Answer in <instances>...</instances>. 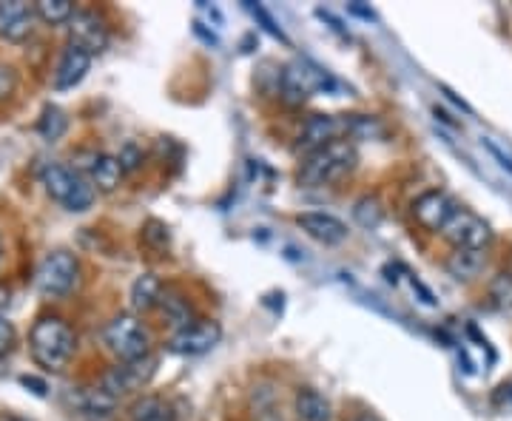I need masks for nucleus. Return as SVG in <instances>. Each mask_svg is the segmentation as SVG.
I'll return each mask as SVG.
<instances>
[{
    "label": "nucleus",
    "instance_id": "obj_9",
    "mask_svg": "<svg viewBox=\"0 0 512 421\" xmlns=\"http://www.w3.org/2000/svg\"><path fill=\"white\" fill-rule=\"evenodd\" d=\"M69 37L72 46L83 49L86 55H100L109 46V29L106 23L97 18L89 9H74L72 20H69Z\"/></svg>",
    "mask_w": 512,
    "mask_h": 421
},
{
    "label": "nucleus",
    "instance_id": "obj_17",
    "mask_svg": "<svg viewBox=\"0 0 512 421\" xmlns=\"http://www.w3.org/2000/svg\"><path fill=\"white\" fill-rule=\"evenodd\" d=\"M163 299V282L154 274H140L131 285V308L137 313L154 311Z\"/></svg>",
    "mask_w": 512,
    "mask_h": 421
},
{
    "label": "nucleus",
    "instance_id": "obj_21",
    "mask_svg": "<svg viewBox=\"0 0 512 421\" xmlns=\"http://www.w3.org/2000/svg\"><path fill=\"white\" fill-rule=\"evenodd\" d=\"M66 129H69L66 111L57 109V106H46L43 114H40V120H37V134H40L43 140L55 143V140H60V137L66 134Z\"/></svg>",
    "mask_w": 512,
    "mask_h": 421
},
{
    "label": "nucleus",
    "instance_id": "obj_18",
    "mask_svg": "<svg viewBox=\"0 0 512 421\" xmlns=\"http://www.w3.org/2000/svg\"><path fill=\"white\" fill-rule=\"evenodd\" d=\"M296 413L302 421H330V402L313 387L296 393Z\"/></svg>",
    "mask_w": 512,
    "mask_h": 421
},
{
    "label": "nucleus",
    "instance_id": "obj_32",
    "mask_svg": "<svg viewBox=\"0 0 512 421\" xmlns=\"http://www.w3.org/2000/svg\"><path fill=\"white\" fill-rule=\"evenodd\" d=\"M194 32H197V35H200L202 40H205V43H214V46H217V43H220V40H217V35H214V32H205V29H202V23H200V20H197V23H194Z\"/></svg>",
    "mask_w": 512,
    "mask_h": 421
},
{
    "label": "nucleus",
    "instance_id": "obj_8",
    "mask_svg": "<svg viewBox=\"0 0 512 421\" xmlns=\"http://www.w3.org/2000/svg\"><path fill=\"white\" fill-rule=\"evenodd\" d=\"M220 339L222 328L217 322H211V319H194L191 325H185V328H180L171 336L168 348L174 350V353H180V356H202V353L217 348Z\"/></svg>",
    "mask_w": 512,
    "mask_h": 421
},
{
    "label": "nucleus",
    "instance_id": "obj_7",
    "mask_svg": "<svg viewBox=\"0 0 512 421\" xmlns=\"http://www.w3.org/2000/svg\"><path fill=\"white\" fill-rule=\"evenodd\" d=\"M441 237L447 239L456 251H487V245L493 242V231L478 214L467 211V208H456V214L444 225Z\"/></svg>",
    "mask_w": 512,
    "mask_h": 421
},
{
    "label": "nucleus",
    "instance_id": "obj_22",
    "mask_svg": "<svg viewBox=\"0 0 512 421\" xmlns=\"http://www.w3.org/2000/svg\"><path fill=\"white\" fill-rule=\"evenodd\" d=\"M35 15L46 23H69L74 15V3L72 0H37L35 3Z\"/></svg>",
    "mask_w": 512,
    "mask_h": 421
},
{
    "label": "nucleus",
    "instance_id": "obj_29",
    "mask_svg": "<svg viewBox=\"0 0 512 421\" xmlns=\"http://www.w3.org/2000/svg\"><path fill=\"white\" fill-rule=\"evenodd\" d=\"M15 339H18V333H15V328H12V322H6V319L0 316V356L12 353V348H15Z\"/></svg>",
    "mask_w": 512,
    "mask_h": 421
},
{
    "label": "nucleus",
    "instance_id": "obj_11",
    "mask_svg": "<svg viewBox=\"0 0 512 421\" xmlns=\"http://www.w3.org/2000/svg\"><path fill=\"white\" fill-rule=\"evenodd\" d=\"M456 208L458 205L453 202L450 194H444V191H424L419 200L413 202V217H416L421 228H427L433 234H441L444 225L456 214Z\"/></svg>",
    "mask_w": 512,
    "mask_h": 421
},
{
    "label": "nucleus",
    "instance_id": "obj_33",
    "mask_svg": "<svg viewBox=\"0 0 512 421\" xmlns=\"http://www.w3.org/2000/svg\"><path fill=\"white\" fill-rule=\"evenodd\" d=\"M350 12H353V15H359V18L373 20V12H370V9H365L362 3H350Z\"/></svg>",
    "mask_w": 512,
    "mask_h": 421
},
{
    "label": "nucleus",
    "instance_id": "obj_30",
    "mask_svg": "<svg viewBox=\"0 0 512 421\" xmlns=\"http://www.w3.org/2000/svg\"><path fill=\"white\" fill-rule=\"evenodd\" d=\"M484 146L490 148V154H493L495 160H498V163L504 165V168H507V171H510V174H512V160H510V157H507V154H504V151H501V148L495 146L493 140H484Z\"/></svg>",
    "mask_w": 512,
    "mask_h": 421
},
{
    "label": "nucleus",
    "instance_id": "obj_34",
    "mask_svg": "<svg viewBox=\"0 0 512 421\" xmlns=\"http://www.w3.org/2000/svg\"><path fill=\"white\" fill-rule=\"evenodd\" d=\"M9 302H12V293H9V288H6V285L0 282V313L9 308Z\"/></svg>",
    "mask_w": 512,
    "mask_h": 421
},
{
    "label": "nucleus",
    "instance_id": "obj_25",
    "mask_svg": "<svg viewBox=\"0 0 512 421\" xmlns=\"http://www.w3.org/2000/svg\"><path fill=\"white\" fill-rule=\"evenodd\" d=\"M248 12L254 15L262 26H265V32H271V35L276 37V40H282V43H288V35L282 32V26L276 23L274 18H271V12L265 9V6H256V3H248Z\"/></svg>",
    "mask_w": 512,
    "mask_h": 421
},
{
    "label": "nucleus",
    "instance_id": "obj_6",
    "mask_svg": "<svg viewBox=\"0 0 512 421\" xmlns=\"http://www.w3.org/2000/svg\"><path fill=\"white\" fill-rule=\"evenodd\" d=\"M77 276H80V265H77V257L69 254V251H52L49 257L40 262L35 276L37 291L43 296H66L77 285Z\"/></svg>",
    "mask_w": 512,
    "mask_h": 421
},
{
    "label": "nucleus",
    "instance_id": "obj_13",
    "mask_svg": "<svg viewBox=\"0 0 512 421\" xmlns=\"http://www.w3.org/2000/svg\"><path fill=\"white\" fill-rule=\"evenodd\" d=\"M342 134H348V117H330V114H313L305 123V129L299 134V146L316 151V148L328 146L333 140H342Z\"/></svg>",
    "mask_w": 512,
    "mask_h": 421
},
{
    "label": "nucleus",
    "instance_id": "obj_28",
    "mask_svg": "<svg viewBox=\"0 0 512 421\" xmlns=\"http://www.w3.org/2000/svg\"><path fill=\"white\" fill-rule=\"evenodd\" d=\"M15 86H18V74H15V69L6 66V63H0V100L12 97Z\"/></svg>",
    "mask_w": 512,
    "mask_h": 421
},
{
    "label": "nucleus",
    "instance_id": "obj_4",
    "mask_svg": "<svg viewBox=\"0 0 512 421\" xmlns=\"http://www.w3.org/2000/svg\"><path fill=\"white\" fill-rule=\"evenodd\" d=\"M339 89H342L339 80L328 69L316 66L313 60H293L282 72V97L293 106L305 103L313 94H330Z\"/></svg>",
    "mask_w": 512,
    "mask_h": 421
},
{
    "label": "nucleus",
    "instance_id": "obj_20",
    "mask_svg": "<svg viewBox=\"0 0 512 421\" xmlns=\"http://www.w3.org/2000/svg\"><path fill=\"white\" fill-rule=\"evenodd\" d=\"M487 265V254L484 251H456L447 259V271L456 276L458 282H470L473 276L481 274V268Z\"/></svg>",
    "mask_w": 512,
    "mask_h": 421
},
{
    "label": "nucleus",
    "instance_id": "obj_3",
    "mask_svg": "<svg viewBox=\"0 0 512 421\" xmlns=\"http://www.w3.org/2000/svg\"><path fill=\"white\" fill-rule=\"evenodd\" d=\"M40 183L46 185V194L52 200L60 202L72 214H83V211L92 208L94 185L80 171H72L66 165L49 163L40 171Z\"/></svg>",
    "mask_w": 512,
    "mask_h": 421
},
{
    "label": "nucleus",
    "instance_id": "obj_36",
    "mask_svg": "<svg viewBox=\"0 0 512 421\" xmlns=\"http://www.w3.org/2000/svg\"><path fill=\"white\" fill-rule=\"evenodd\" d=\"M0 421H29V419H23V416H18V413H0Z\"/></svg>",
    "mask_w": 512,
    "mask_h": 421
},
{
    "label": "nucleus",
    "instance_id": "obj_27",
    "mask_svg": "<svg viewBox=\"0 0 512 421\" xmlns=\"http://www.w3.org/2000/svg\"><path fill=\"white\" fill-rule=\"evenodd\" d=\"M493 299L501 308H512V274H501L495 279Z\"/></svg>",
    "mask_w": 512,
    "mask_h": 421
},
{
    "label": "nucleus",
    "instance_id": "obj_19",
    "mask_svg": "<svg viewBox=\"0 0 512 421\" xmlns=\"http://www.w3.org/2000/svg\"><path fill=\"white\" fill-rule=\"evenodd\" d=\"M128 421H174V407L163 396H143L131 404Z\"/></svg>",
    "mask_w": 512,
    "mask_h": 421
},
{
    "label": "nucleus",
    "instance_id": "obj_37",
    "mask_svg": "<svg viewBox=\"0 0 512 421\" xmlns=\"http://www.w3.org/2000/svg\"><path fill=\"white\" fill-rule=\"evenodd\" d=\"M350 421H379V419H376L373 413H359V416H353Z\"/></svg>",
    "mask_w": 512,
    "mask_h": 421
},
{
    "label": "nucleus",
    "instance_id": "obj_16",
    "mask_svg": "<svg viewBox=\"0 0 512 421\" xmlns=\"http://www.w3.org/2000/svg\"><path fill=\"white\" fill-rule=\"evenodd\" d=\"M89 177L97 191H114L120 180H123V165L111 154H94L92 165H89Z\"/></svg>",
    "mask_w": 512,
    "mask_h": 421
},
{
    "label": "nucleus",
    "instance_id": "obj_24",
    "mask_svg": "<svg viewBox=\"0 0 512 421\" xmlns=\"http://www.w3.org/2000/svg\"><path fill=\"white\" fill-rule=\"evenodd\" d=\"M353 217L362 222L365 228H376L379 222H382V205L376 197H362V200L356 202V208H353Z\"/></svg>",
    "mask_w": 512,
    "mask_h": 421
},
{
    "label": "nucleus",
    "instance_id": "obj_2",
    "mask_svg": "<svg viewBox=\"0 0 512 421\" xmlns=\"http://www.w3.org/2000/svg\"><path fill=\"white\" fill-rule=\"evenodd\" d=\"M359 163V151L348 140H333L328 146L316 148L305 157V163L299 168V183L305 188H322V185L339 183L342 177H348L350 171Z\"/></svg>",
    "mask_w": 512,
    "mask_h": 421
},
{
    "label": "nucleus",
    "instance_id": "obj_10",
    "mask_svg": "<svg viewBox=\"0 0 512 421\" xmlns=\"http://www.w3.org/2000/svg\"><path fill=\"white\" fill-rule=\"evenodd\" d=\"M154 359L146 356V359H140V362H123V365H117L114 370L106 373V379H103V390L111 393L114 399H120V396H126L131 390H140L143 385H148V379L154 376Z\"/></svg>",
    "mask_w": 512,
    "mask_h": 421
},
{
    "label": "nucleus",
    "instance_id": "obj_26",
    "mask_svg": "<svg viewBox=\"0 0 512 421\" xmlns=\"http://www.w3.org/2000/svg\"><path fill=\"white\" fill-rule=\"evenodd\" d=\"M117 160L123 165V174L134 171V168H140V163H143V148L137 146V143H126V146L120 148Z\"/></svg>",
    "mask_w": 512,
    "mask_h": 421
},
{
    "label": "nucleus",
    "instance_id": "obj_14",
    "mask_svg": "<svg viewBox=\"0 0 512 421\" xmlns=\"http://www.w3.org/2000/svg\"><path fill=\"white\" fill-rule=\"evenodd\" d=\"M299 228L316 242L322 245H342L348 239V225L333 217V214H322V211H308V214H299Z\"/></svg>",
    "mask_w": 512,
    "mask_h": 421
},
{
    "label": "nucleus",
    "instance_id": "obj_12",
    "mask_svg": "<svg viewBox=\"0 0 512 421\" xmlns=\"http://www.w3.org/2000/svg\"><path fill=\"white\" fill-rule=\"evenodd\" d=\"M35 6L23 0H0V40L23 43L35 29Z\"/></svg>",
    "mask_w": 512,
    "mask_h": 421
},
{
    "label": "nucleus",
    "instance_id": "obj_23",
    "mask_svg": "<svg viewBox=\"0 0 512 421\" xmlns=\"http://www.w3.org/2000/svg\"><path fill=\"white\" fill-rule=\"evenodd\" d=\"M160 308H163V313L174 322V325H180V328H185V325H191L194 319H191V308H188V302H185L183 296H177V293L165 291L163 299H160Z\"/></svg>",
    "mask_w": 512,
    "mask_h": 421
},
{
    "label": "nucleus",
    "instance_id": "obj_15",
    "mask_svg": "<svg viewBox=\"0 0 512 421\" xmlns=\"http://www.w3.org/2000/svg\"><path fill=\"white\" fill-rule=\"evenodd\" d=\"M92 69V55H86L83 49H77V46H69L63 55H60V63H57L55 69V89L57 92H69L74 89L86 72Z\"/></svg>",
    "mask_w": 512,
    "mask_h": 421
},
{
    "label": "nucleus",
    "instance_id": "obj_31",
    "mask_svg": "<svg viewBox=\"0 0 512 421\" xmlns=\"http://www.w3.org/2000/svg\"><path fill=\"white\" fill-rule=\"evenodd\" d=\"M20 385L23 387H32V393H37V396H46V382H40V379H35V376H20Z\"/></svg>",
    "mask_w": 512,
    "mask_h": 421
},
{
    "label": "nucleus",
    "instance_id": "obj_1",
    "mask_svg": "<svg viewBox=\"0 0 512 421\" xmlns=\"http://www.w3.org/2000/svg\"><path fill=\"white\" fill-rule=\"evenodd\" d=\"M29 350L37 367L46 373H60L74 356V330L60 316H40L29 333Z\"/></svg>",
    "mask_w": 512,
    "mask_h": 421
},
{
    "label": "nucleus",
    "instance_id": "obj_35",
    "mask_svg": "<svg viewBox=\"0 0 512 421\" xmlns=\"http://www.w3.org/2000/svg\"><path fill=\"white\" fill-rule=\"evenodd\" d=\"M259 421H285V416L279 413V410H268V413H262Z\"/></svg>",
    "mask_w": 512,
    "mask_h": 421
},
{
    "label": "nucleus",
    "instance_id": "obj_5",
    "mask_svg": "<svg viewBox=\"0 0 512 421\" xmlns=\"http://www.w3.org/2000/svg\"><path fill=\"white\" fill-rule=\"evenodd\" d=\"M103 342L120 362H140V359H146L148 350H151L148 330L131 313H120V316L111 319L106 330H103Z\"/></svg>",
    "mask_w": 512,
    "mask_h": 421
}]
</instances>
